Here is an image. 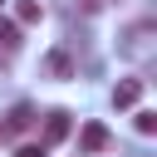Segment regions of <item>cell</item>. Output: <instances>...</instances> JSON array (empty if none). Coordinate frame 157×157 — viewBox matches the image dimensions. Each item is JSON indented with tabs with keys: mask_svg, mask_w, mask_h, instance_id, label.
<instances>
[{
	"mask_svg": "<svg viewBox=\"0 0 157 157\" xmlns=\"http://www.w3.org/2000/svg\"><path fill=\"white\" fill-rule=\"evenodd\" d=\"M69 128H74V123H69V113H64V108H54V113L44 118V147L64 142V137H69Z\"/></svg>",
	"mask_w": 157,
	"mask_h": 157,
	"instance_id": "6da1fadb",
	"label": "cell"
},
{
	"mask_svg": "<svg viewBox=\"0 0 157 157\" xmlns=\"http://www.w3.org/2000/svg\"><path fill=\"white\" fill-rule=\"evenodd\" d=\"M108 142H113V137H108L103 123H88V128L78 132V147H83V152H108Z\"/></svg>",
	"mask_w": 157,
	"mask_h": 157,
	"instance_id": "7a4b0ae2",
	"label": "cell"
},
{
	"mask_svg": "<svg viewBox=\"0 0 157 157\" xmlns=\"http://www.w3.org/2000/svg\"><path fill=\"white\" fill-rule=\"evenodd\" d=\"M137 98H142V78H123V83L113 88V103H118V108H132Z\"/></svg>",
	"mask_w": 157,
	"mask_h": 157,
	"instance_id": "3957f363",
	"label": "cell"
},
{
	"mask_svg": "<svg viewBox=\"0 0 157 157\" xmlns=\"http://www.w3.org/2000/svg\"><path fill=\"white\" fill-rule=\"evenodd\" d=\"M44 69H49V74H54V78H74V59H69V54H64V49H54V54H49V59H44Z\"/></svg>",
	"mask_w": 157,
	"mask_h": 157,
	"instance_id": "277c9868",
	"label": "cell"
},
{
	"mask_svg": "<svg viewBox=\"0 0 157 157\" xmlns=\"http://www.w3.org/2000/svg\"><path fill=\"white\" fill-rule=\"evenodd\" d=\"M29 123H34V108H29V103H15V108H10V118H5V128H10V132H25Z\"/></svg>",
	"mask_w": 157,
	"mask_h": 157,
	"instance_id": "5b68a950",
	"label": "cell"
},
{
	"mask_svg": "<svg viewBox=\"0 0 157 157\" xmlns=\"http://www.w3.org/2000/svg\"><path fill=\"white\" fill-rule=\"evenodd\" d=\"M15 15H20V25H39V20H44V5H39V0H20Z\"/></svg>",
	"mask_w": 157,
	"mask_h": 157,
	"instance_id": "8992f818",
	"label": "cell"
},
{
	"mask_svg": "<svg viewBox=\"0 0 157 157\" xmlns=\"http://www.w3.org/2000/svg\"><path fill=\"white\" fill-rule=\"evenodd\" d=\"M0 49H20V25L15 20H0Z\"/></svg>",
	"mask_w": 157,
	"mask_h": 157,
	"instance_id": "52a82bcc",
	"label": "cell"
},
{
	"mask_svg": "<svg viewBox=\"0 0 157 157\" xmlns=\"http://www.w3.org/2000/svg\"><path fill=\"white\" fill-rule=\"evenodd\" d=\"M137 132L152 137V132H157V113H137Z\"/></svg>",
	"mask_w": 157,
	"mask_h": 157,
	"instance_id": "ba28073f",
	"label": "cell"
},
{
	"mask_svg": "<svg viewBox=\"0 0 157 157\" xmlns=\"http://www.w3.org/2000/svg\"><path fill=\"white\" fill-rule=\"evenodd\" d=\"M15 157H49V147H44V142H25Z\"/></svg>",
	"mask_w": 157,
	"mask_h": 157,
	"instance_id": "9c48e42d",
	"label": "cell"
},
{
	"mask_svg": "<svg viewBox=\"0 0 157 157\" xmlns=\"http://www.w3.org/2000/svg\"><path fill=\"white\" fill-rule=\"evenodd\" d=\"M0 5H5V0H0Z\"/></svg>",
	"mask_w": 157,
	"mask_h": 157,
	"instance_id": "30bf717a",
	"label": "cell"
}]
</instances>
